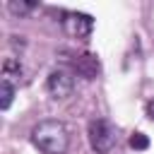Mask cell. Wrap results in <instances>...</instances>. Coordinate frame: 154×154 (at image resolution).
Instances as JSON below:
<instances>
[{"label": "cell", "mask_w": 154, "mask_h": 154, "mask_svg": "<svg viewBox=\"0 0 154 154\" xmlns=\"http://www.w3.org/2000/svg\"><path fill=\"white\" fill-rule=\"evenodd\" d=\"M31 142L41 154H65L67 149V128L60 120H41L31 130Z\"/></svg>", "instance_id": "6da1fadb"}, {"label": "cell", "mask_w": 154, "mask_h": 154, "mask_svg": "<svg viewBox=\"0 0 154 154\" xmlns=\"http://www.w3.org/2000/svg\"><path fill=\"white\" fill-rule=\"evenodd\" d=\"M87 137H89V144L96 154H108L113 147H116V125L106 118H94L87 128Z\"/></svg>", "instance_id": "7a4b0ae2"}, {"label": "cell", "mask_w": 154, "mask_h": 154, "mask_svg": "<svg viewBox=\"0 0 154 154\" xmlns=\"http://www.w3.org/2000/svg\"><path fill=\"white\" fill-rule=\"evenodd\" d=\"M60 24H63L65 34L77 41H87L94 31V17L87 12H63Z\"/></svg>", "instance_id": "3957f363"}, {"label": "cell", "mask_w": 154, "mask_h": 154, "mask_svg": "<svg viewBox=\"0 0 154 154\" xmlns=\"http://www.w3.org/2000/svg\"><path fill=\"white\" fill-rule=\"evenodd\" d=\"M75 89V72L67 70V67H58L48 75L46 79V91L53 96V99H67Z\"/></svg>", "instance_id": "277c9868"}, {"label": "cell", "mask_w": 154, "mask_h": 154, "mask_svg": "<svg viewBox=\"0 0 154 154\" xmlns=\"http://www.w3.org/2000/svg\"><path fill=\"white\" fill-rule=\"evenodd\" d=\"M70 65H72V72L82 75L84 79H94L101 72V63L94 53H77V55H72Z\"/></svg>", "instance_id": "5b68a950"}, {"label": "cell", "mask_w": 154, "mask_h": 154, "mask_svg": "<svg viewBox=\"0 0 154 154\" xmlns=\"http://www.w3.org/2000/svg\"><path fill=\"white\" fill-rule=\"evenodd\" d=\"M24 75V67H22V63H19V58H5V63H2V79H19Z\"/></svg>", "instance_id": "8992f818"}, {"label": "cell", "mask_w": 154, "mask_h": 154, "mask_svg": "<svg viewBox=\"0 0 154 154\" xmlns=\"http://www.w3.org/2000/svg\"><path fill=\"white\" fill-rule=\"evenodd\" d=\"M17 94V87L10 82V79H0V108L7 111L12 106V99Z\"/></svg>", "instance_id": "52a82bcc"}, {"label": "cell", "mask_w": 154, "mask_h": 154, "mask_svg": "<svg viewBox=\"0 0 154 154\" xmlns=\"http://www.w3.org/2000/svg\"><path fill=\"white\" fill-rule=\"evenodd\" d=\"M36 7H38V5H36V2H29V0H10V2H7V10H10L12 14H17V17H26V14H31Z\"/></svg>", "instance_id": "ba28073f"}, {"label": "cell", "mask_w": 154, "mask_h": 154, "mask_svg": "<svg viewBox=\"0 0 154 154\" xmlns=\"http://www.w3.org/2000/svg\"><path fill=\"white\" fill-rule=\"evenodd\" d=\"M130 147L137 149V152H144V149H149V137L144 132H132L130 135Z\"/></svg>", "instance_id": "9c48e42d"}, {"label": "cell", "mask_w": 154, "mask_h": 154, "mask_svg": "<svg viewBox=\"0 0 154 154\" xmlns=\"http://www.w3.org/2000/svg\"><path fill=\"white\" fill-rule=\"evenodd\" d=\"M10 46H12L14 51H17V48H19V51H24V46H26V41H24L22 36H10Z\"/></svg>", "instance_id": "30bf717a"}, {"label": "cell", "mask_w": 154, "mask_h": 154, "mask_svg": "<svg viewBox=\"0 0 154 154\" xmlns=\"http://www.w3.org/2000/svg\"><path fill=\"white\" fill-rule=\"evenodd\" d=\"M144 116H147L149 120H154V99L147 101V106H144Z\"/></svg>", "instance_id": "8fae6325"}]
</instances>
